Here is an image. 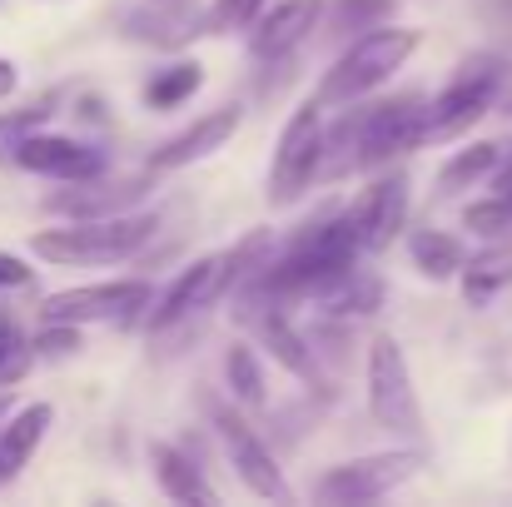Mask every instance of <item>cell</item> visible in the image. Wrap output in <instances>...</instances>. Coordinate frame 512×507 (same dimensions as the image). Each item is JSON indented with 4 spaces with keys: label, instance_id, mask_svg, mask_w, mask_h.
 I'll return each mask as SVG.
<instances>
[{
    "label": "cell",
    "instance_id": "obj_3",
    "mask_svg": "<svg viewBox=\"0 0 512 507\" xmlns=\"http://www.w3.org/2000/svg\"><path fill=\"white\" fill-rule=\"evenodd\" d=\"M160 234V214H110V219H70L65 229H40L30 234V254L45 264H125L135 259L150 239Z\"/></svg>",
    "mask_w": 512,
    "mask_h": 507
},
{
    "label": "cell",
    "instance_id": "obj_10",
    "mask_svg": "<svg viewBox=\"0 0 512 507\" xmlns=\"http://www.w3.org/2000/svg\"><path fill=\"white\" fill-rule=\"evenodd\" d=\"M209 418H214V433H219V448H224V458H229L234 478H239L254 498L284 503V498H289V483H284V473H279L274 453L264 448V438L244 423V413H234L229 403H214V408H209Z\"/></svg>",
    "mask_w": 512,
    "mask_h": 507
},
{
    "label": "cell",
    "instance_id": "obj_28",
    "mask_svg": "<svg viewBox=\"0 0 512 507\" xmlns=\"http://www.w3.org/2000/svg\"><path fill=\"white\" fill-rule=\"evenodd\" d=\"M50 115H55V100H35V105H25V110H5V115H0V165H15V150H20L35 130H45Z\"/></svg>",
    "mask_w": 512,
    "mask_h": 507
},
{
    "label": "cell",
    "instance_id": "obj_5",
    "mask_svg": "<svg viewBox=\"0 0 512 507\" xmlns=\"http://www.w3.org/2000/svg\"><path fill=\"white\" fill-rule=\"evenodd\" d=\"M155 304L150 279H110L85 289H60L40 304V324H75V329H125L145 319Z\"/></svg>",
    "mask_w": 512,
    "mask_h": 507
},
{
    "label": "cell",
    "instance_id": "obj_15",
    "mask_svg": "<svg viewBox=\"0 0 512 507\" xmlns=\"http://www.w3.org/2000/svg\"><path fill=\"white\" fill-rule=\"evenodd\" d=\"M145 194H150L145 179H105V174H95V179H75L60 194H50L45 209L60 214V219H110V214H130Z\"/></svg>",
    "mask_w": 512,
    "mask_h": 507
},
{
    "label": "cell",
    "instance_id": "obj_24",
    "mask_svg": "<svg viewBox=\"0 0 512 507\" xmlns=\"http://www.w3.org/2000/svg\"><path fill=\"white\" fill-rule=\"evenodd\" d=\"M398 15V0H329L324 20H329V35H363V30H378Z\"/></svg>",
    "mask_w": 512,
    "mask_h": 507
},
{
    "label": "cell",
    "instance_id": "obj_23",
    "mask_svg": "<svg viewBox=\"0 0 512 507\" xmlns=\"http://www.w3.org/2000/svg\"><path fill=\"white\" fill-rule=\"evenodd\" d=\"M204 85V65L199 60H170L165 70H155L140 90L145 110H179L184 100H194Z\"/></svg>",
    "mask_w": 512,
    "mask_h": 507
},
{
    "label": "cell",
    "instance_id": "obj_4",
    "mask_svg": "<svg viewBox=\"0 0 512 507\" xmlns=\"http://www.w3.org/2000/svg\"><path fill=\"white\" fill-rule=\"evenodd\" d=\"M418 45H423V35H418V30H398V25H378V30L353 35L348 50L324 70L314 100H319L324 110H343V105L373 95L378 85H388V80L413 60Z\"/></svg>",
    "mask_w": 512,
    "mask_h": 507
},
{
    "label": "cell",
    "instance_id": "obj_17",
    "mask_svg": "<svg viewBox=\"0 0 512 507\" xmlns=\"http://www.w3.org/2000/svg\"><path fill=\"white\" fill-rule=\"evenodd\" d=\"M50 423H55V408H50V403H25L20 413H10V418L0 423V483H10V478L25 473V463H30L35 448L45 443Z\"/></svg>",
    "mask_w": 512,
    "mask_h": 507
},
{
    "label": "cell",
    "instance_id": "obj_34",
    "mask_svg": "<svg viewBox=\"0 0 512 507\" xmlns=\"http://www.w3.org/2000/svg\"><path fill=\"white\" fill-rule=\"evenodd\" d=\"M493 189H498V194H512V160H503V165H498V174H493Z\"/></svg>",
    "mask_w": 512,
    "mask_h": 507
},
{
    "label": "cell",
    "instance_id": "obj_2",
    "mask_svg": "<svg viewBox=\"0 0 512 507\" xmlns=\"http://www.w3.org/2000/svg\"><path fill=\"white\" fill-rule=\"evenodd\" d=\"M428 140V100L418 95H403V100H383L353 120H343L339 130H329V145H324V160L339 155V174L348 169H373L388 165L408 150H418Z\"/></svg>",
    "mask_w": 512,
    "mask_h": 507
},
{
    "label": "cell",
    "instance_id": "obj_11",
    "mask_svg": "<svg viewBox=\"0 0 512 507\" xmlns=\"http://www.w3.org/2000/svg\"><path fill=\"white\" fill-rule=\"evenodd\" d=\"M348 224H353L363 254L393 249V239H398L403 224H408V184H403L398 174L373 179V184L358 189V199L348 204Z\"/></svg>",
    "mask_w": 512,
    "mask_h": 507
},
{
    "label": "cell",
    "instance_id": "obj_9",
    "mask_svg": "<svg viewBox=\"0 0 512 507\" xmlns=\"http://www.w3.org/2000/svg\"><path fill=\"white\" fill-rule=\"evenodd\" d=\"M413 473H418V453H408V448H388V453L348 458V463L329 468V473L314 483V503H319V507L378 503V498L398 493Z\"/></svg>",
    "mask_w": 512,
    "mask_h": 507
},
{
    "label": "cell",
    "instance_id": "obj_12",
    "mask_svg": "<svg viewBox=\"0 0 512 507\" xmlns=\"http://www.w3.org/2000/svg\"><path fill=\"white\" fill-rule=\"evenodd\" d=\"M15 169H30V174H45V179H60V184H75V179H95L110 169V155L100 145H85V140H70V135H45L35 130L20 150H15Z\"/></svg>",
    "mask_w": 512,
    "mask_h": 507
},
{
    "label": "cell",
    "instance_id": "obj_16",
    "mask_svg": "<svg viewBox=\"0 0 512 507\" xmlns=\"http://www.w3.org/2000/svg\"><path fill=\"white\" fill-rule=\"evenodd\" d=\"M234 130H239V105H219V110L199 115L194 125H184L174 140H165V145L150 155V169H155V174H165V169L199 165V160H209L214 150H224Z\"/></svg>",
    "mask_w": 512,
    "mask_h": 507
},
{
    "label": "cell",
    "instance_id": "obj_27",
    "mask_svg": "<svg viewBox=\"0 0 512 507\" xmlns=\"http://www.w3.org/2000/svg\"><path fill=\"white\" fill-rule=\"evenodd\" d=\"M224 378H229V388H234L239 403L264 408L269 383H264V363H259V353H254L249 343H234V348H229V358H224Z\"/></svg>",
    "mask_w": 512,
    "mask_h": 507
},
{
    "label": "cell",
    "instance_id": "obj_19",
    "mask_svg": "<svg viewBox=\"0 0 512 507\" xmlns=\"http://www.w3.org/2000/svg\"><path fill=\"white\" fill-rule=\"evenodd\" d=\"M458 284H463V299H468L473 309H488L512 284V244L508 239H493L488 249H478V254L463 264Z\"/></svg>",
    "mask_w": 512,
    "mask_h": 507
},
{
    "label": "cell",
    "instance_id": "obj_31",
    "mask_svg": "<svg viewBox=\"0 0 512 507\" xmlns=\"http://www.w3.org/2000/svg\"><path fill=\"white\" fill-rule=\"evenodd\" d=\"M35 348H40V353H55V358H65V353H75V348H80V329H75V324H40Z\"/></svg>",
    "mask_w": 512,
    "mask_h": 507
},
{
    "label": "cell",
    "instance_id": "obj_20",
    "mask_svg": "<svg viewBox=\"0 0 512 507\" xmlns=\"http://www.w3.org/2000/svg\"><path fill=\"white\" fill-rule=\"evenodd\" d=\"M150 468H155V483H160V493L170 503H194V507L214 503V488L204 483V473L194 468V458H184L170 443H155L150 448Z\"/></svg>",
    "mask_w": 512,
    "mask_h": 507
},
{
    "label": "cell",
    "instance_id": "obj_21",
    "mask_svg": "<svg viewBox=\"0 0 512 507\" xmlns=\"http://www.w3.org/2000/svg\"><path fill=\"white\" fill-rule=\"evenodd\" d=\"M319 309L329 319H368V314L383 309V279L378 274H363V269H348L343 279H334L319 294Z\"/></svg>",
    "mask_w": 512,
    "mask_h": 507
},
{
    "label": "cell",
    "instance_id": "obj_25",
    "mask_svg": "<svg viewBox=\"0 0 512 507\" xmlns=\"http://www.w3.org/2000/svg\"><path fill=\"white\" fill-rule=\"evenodd\" d=\"M35 353H40V348H35V338L15 324V314H10V309H0V388L25 383V373L35 368Z\"/></svg>",
    "mask_w": 512,
    "mask_h": 507
},
{
    "label": "cell",
    "instance_id": "obj_22",
    "mask_svg": "<svg viewBox=\"0 0 512 507\" xmlns=\"http://www.w3.org/2000/svg\"><path fill=\"white\" fill-rule=\"evenodd\" d=\"M408 259H413V269H418L423 279H433V284L458 279L463 264H468L463 244H458L453 234H443V229H413V234H408Z\"/></svg>",
    "mask_w": 512,
    "mask_h": 507
},
{
    "label": "cell",
    "instance_id": "obj_30",
    "mask_svg": "<svg viewBox=\"0 0 512 507\" xmlns=\"http://www.w3.org/2000/svg\"><path fill=\"white\" fill-rule=\"evenodd\" d=\"M264 10H269V0H209V35L249 30Z\"/></svg>",
    "mask_w": 512,
    "mask_h": 507
},
{
    "label": "cell",
    "instance_id": "obj_18",
    "mask_svg": "<svg viewBox=\"0 0 512 507\" xmlns=\"http://www.w3.org/2000/svg\"><path fill=\"white\" fill-rule=\"evenodd\" d=\"M259 343L294 373V378H304V383H319V363H314V348L304 343V334L289 324V309H264V314H254V319H244Z\"/></svg>",
    "mask_w": 512,
    "mask_h": 507
},
{
    "label": "cell",
    "instance_id": "obj_6",
    "mask_svg": "<svg viewBox=\"0 0 512 507\" xmlns=\"http://www.w3.org/2000/svg\"><path fill=\"white\" fill-rule=\"evenodd\" d=\"M508 80V60L503 55H473L458 65V75L428 100V140H458L468 135L498 100Z\"/></svg>",
    "mask_w": 512,
    "mask_h": 507
},
{
    "label": "cell",
    "instance_id": "obj_13",
    "mask_svg": "<svg viewBox=\"0 0 512 507\" xmlns=\"http://www.w3.org/2000/svg\"><path fill=\"white\" fill-rule=\"evenodd\" d=\"M120 25H125V35H135L145 45L174 50L194 35H209V10H199L194 0H135L120 15Z\"/></svg>",
    "mask_w": 512,
    "mask_h": 507
},
{
    "label": "cell",
    "instance_id": "obj_1",
    "mask_svg": "<svg viewBox=\"0 0 512 507\" xmlns=\"http://www.w3.org/2000/svg\"><path fill=\"white\" fill-rule=\"evenodd\" d=\"M269 254V234H254V239H244V244H234V249H219V254H204V259H194L179 279H174L170 289L150 304V314H145V334H174L179 324H189V319H199V314H209L259 259Z\"/></svg>",
    "mask_w": 512,
    "mask_h": 507
},
{
    "label": "cell",
    "instance_id": "obj_26",
    "mask_svg": "<svg viewBox=\"0 0 512 507\" xmlns=\"http://www.w3.org/2000/svg\"><path fill=\"white\" fill-rule=\"evenodd\" d=\"M498 165H503V150H498V145H468V150H458L448 165L438 169V184L453 194V189H468V184L493 179Z\"/></svg>",
    "mask_w": 512,
    "mask_h": 507
},
{
    "label": "cell",
    "instance_id": "obj_29",
    "mask_svg": "<svg viewBox=\"0 0 512 507\" xmlns=\"http://www.w3.org/2000/svg\"><path fill=\"white\" fill-rule=\"evenodd\" d=\"M463 229L483 234V239H512V194H488V199H473L463 209Z\"/></svg>",
    "mask_w": 512,
    "mask_h": 507
},
{
    "label": "cell",
    "instance_id": "obj_8",
    "mask_svg": "<svg viewBox=\"0 0 512 507\" xmlns=\"http://www.w3.org/2000/svg\"><path fill=\"white\" fill-rule=\"evenodd\" d=\"M324 145H329V130H324V105L319 100H304L289 125L279 130V145H274V160H269V204L284 209L294 204L324 169Z\"/></svg>",
    "mask_w": 512,
    "mask_h": 507
},
{
    "label": "cell",
    "instance_id": "obj_32",
    "mask_svg": "<svg viewBox=\"0 0 512 507\" xmlns=\"http://www.w3.org/2000/svg\"><path fill=\"white\" fill-rule=\"evenodd\" d=\"M35 279V269L20 259V254H10V249H0V294L5 289H25Z\"/></svg>",
    "mask_w": 512,
    "mask_h": 507
},
{
    "label": "cell",
    "instance_id": "obj_7",
    "mask_svg": "<svg viewBox=\"0 0 512 507\" xmlns=\"http://www.w3.org/2000/svg\"><path fill=\"white\" fill-rule=\"evenodd\" d=\"M368 413L383 433L423 443V408H418V393H413V373H408L398 338L388 334L368 343Z\"/></svg>",
    "mask_w": 512,
    "mask_h": 507
},
{
    "label": "cell",
    "instance_id": "obj_33",
    "mask_svg": "<svg viewBox=\"0 0 512 507\" xmlns=\"http://www.w3.org/2000/svg\"><path fill=\"white\" fill-rule=\"evenodd\" d=\"M15 85H20V75H15V65L0 55V100H10V95H15Z\"/></svg>",
    "mask_w": 512,
    "mask_h": 507
},
{
    "label": "cell",
    "instance_id": "obj_14",
    "mask_svg": "<svg viewBox=\"0 0 512 507\" xmlns=\"http://www.w3.org/2000/svg\"><path fill=\"white\" fill-rule=\"evenodd\" d=\"M324 10L329 0H279L269 5L254 25H249V50L259 60H284L294 55L319 25H324Z\"/></svg>",
    "mask_w": 512,
    "mask_h": 507
}]
</instances>
